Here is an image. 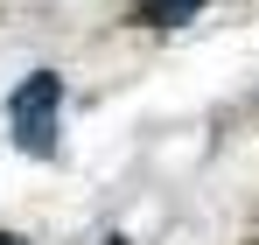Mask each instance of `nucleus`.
I'll return each instance as SVG.
<instances>
[{
	"mask_svg": "<svg viewBox=\"0 0 259 245\" xmlns=\"http://www.w3.org/2000/svg\"><path fill=\"white\" fill-rule=\"evenodd\" d=\"M56 112H63V77L56 70H28L7 91V119H14V147L49 161L56 154Z\"/></svg>",
	"mask_w": 259,
	"mask_h": 245,
	"instance_id": "f257e3e1",
	"label": "nucleus"
},
{
	"mask_svg": "<svg viewBox=\"0 0 259 245\" xmlns=\"http://www.w3.org/2000/svg\"><path fill=\"white\" fill-rule=\"evenodd\" d=\"M196 14H203V0H133V28H182Z\"/></svg>",
	"mask_w": 259,
	"mask_h": 245,
	"instance_id": "f03ea898",
	"label": "nucleus"
},
{
	"mask_svg": "<svg viewBox=\"0 0 259 245\" xmlns=\"http://www.w3.org/2000/svg\"><path fill=\"white\" fill-rule=\"evenodd\" d=\"M0 245H21V238H7V231H0Z\"/></svg>",
	"mask_w": 259,
	"mask_h": 245,
	"instance_id": "7ed1b4c3",
	"label": "nucleus"
}]
</instances>
